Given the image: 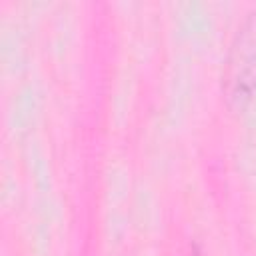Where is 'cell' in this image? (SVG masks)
<instances>
[{"label":"cell","instance_id":"cell-1","mask_svg":"<svg viewBox=\"0 0 256 256\" xmlns=\"http://www.w3.org/2000/svg\"><path fill=\"white\" fill-rule=\"evenodd\" d=\"M256 92V10L240 24L230 46L224 70L226 102L234 110H242Z\"/></svg>","mask_w":256,"mask_h":256}]
</instances>
